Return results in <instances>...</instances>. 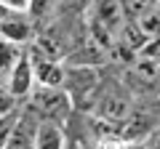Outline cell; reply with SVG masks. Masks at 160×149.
Masks as SVG:
<instances>
[{
	"mask_svg": "<svg viewBox=\"0 0 160 149\" xmlns=\"http://www.w3.org/2000/svg\"><path fill=\"white\" fill-rule=\"evenodd\" d=\"M29 59H32V69H35V80H38V85L64 88V83H67V69L59 64V59L48 56V53L40 51L38 46H32Z\"/></svg>",
	"mask_w": 160,
	"mask_h": 149,
	"instance_id": "cell-2",
	"label": "cell"
},
{
	"mask_svg": "<svg viewBox=\"0 0 160 149\" xmlns=\"http://www.w3.org/2000/svg\"><path fill=\"white\" fill-rule=\"evenodd\" d=\"M59 6H62V0H32V3H29V11H27V13H29V19L38 24V22H46L48 13L56 11Z\"/></svg>",
	"mask_w": 160,
	"mask_h": 149,
	"instance_id": "cell-7",
	"label": "cell"
},
{
	"mask_svg": "<svg viewBox=\"0 0 160 149\" xmlns=\"http://www.w3.org/2000/svg\"><path fill=\"white\" fill-rule=\"evenodd\" d=\"M35 69H32V59L29 53H22V59L16 61V67L8 74V96L11 99H29V93L35 91Z\"/></svg>",
	"mask_w": 160,
	"mask_h": 149,
	"instance_id": "cell-3",
	"label": "cell"
},
{
	"mask_svg": "<svg viewBox=\"0 0 160 149\" xmlns=\"http://www.w3.org/2000/svg\"><path fill=\"white\" fill-rule=\"evenodd\" d=\"M0 3H6L8 8H13V11H24V13H27L32 0H0Z\"/></svg>",
	"mask_w": 160,
	"mask_h": 149,
	"instance_id": "cell-8",
	"label": "cell"
},
{
	"mask_svg": "<svg viewBox=\"0 0 160 149\" xmlns=\"http://www.w3.org/2000/svg\"><path fill=\"white\" fill-rule=\"evenodd\" d=\"M13 13H19V11H13V8H8L6 3H0V22H6L8 16H13Z\"/></svg>",
	"mask_w": 160,
	"mask_h": 149,
	"instance_id": "cell-9",
	"label": "cell"
},
{
	"mask_svg": "<svg viewBox=\"0 0 160 149\" xmlns=\"http://www.w3.org/2000/svg\"><path fill=\"white\" fill-rule=\"evenodd\" d=\"M35 22L29 19V13L19 11L13 13V16H8L6 22H0V35L6 37V40L16 43V46H24V43H29L35 37Z\"/></svg>",
	"mask_w": 160,
	"mask_h": 149,
	"instance_id": "cell-4",
	"label": "cell"
},
{
	"mask_svg": "<svg viewBox=\"0 0 160 149\" xmlns=\"http://www.w3.org/2000/svg\"><path fill=\"white\" fill-rule=\"evenodd\" d=\"M38 149H64V131L59 123L40 120L38 125V138H35Z\"/></svg>",
	"mask_w": 160,
	"mask_h": 149,
	"instance_id": "cell-5",
	"label": "cell"
},
{
	"mask_svg": "<svg viewBox=\"0 0 160 149\" xmlns=\"http://www.w3.org/2000/svg\"><path fill=\"white\" fill-rule=\"evenodd\" d=\"M22 59V51H19L16 43L6 40L3 35H0V77H8L11 69L16 67V61Z\"/></svg>",
	"mask_w": 160,
	"mask_h": 149,
	"instance_id": "cell-6",
	"label": "cell"
},
{
	"mask_svg": "<svg viewBox=\"0 0 160 149\" xmlns=\"http://www.w3.org/2000/svg\"><path fill=\"white\" fill-rule=\"evenodd\" d=\"M29 112L38 115L40 120H51L62 125V120H67L72 112V96L64 88L35 85V91L29 93Z\"/></svg>",
	"mask_w": 160,
	"mask_h": 149,
	"instance_id": "cell-1",
	"label": "cell"
}]
</instances>
